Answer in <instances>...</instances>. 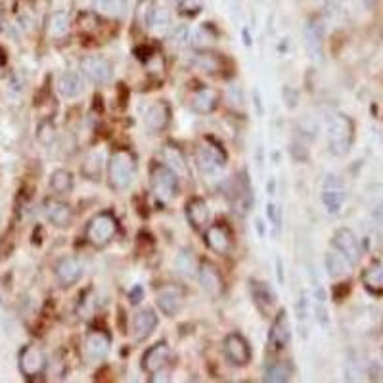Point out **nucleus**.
Listing matches in <instances>:
<instances>
[{
	"mask_svg": "<svg viewBox=\"0 0 383 383\" xmlns=\"http://www.w3.org/2000/svg\"><path fill=\"white\" fill-rule=\"evenodd\" d=\"M292 339V324H290V318L286 310H280L274 318V324L270 328L268 333V351L270 353H280V351L290 343Z\"/></svg>",
	"mask_w": 383,
	"mask_h": 383,
	"instance_id": "nucleus-9",
	"label": "nucleus"
},
{
	"mask_svg": "<svg viewBox=\"0 0 383 383\" xmlns=\"http://www.w3.org/2000/svg\"><path fill=\"white\" fill-rule=\"evenodd\" d=\"M324 29L318 24L317 19L308 21L307 29H305V41H307L308 54L315 59L322 58V44H324Z\"/></svg>",
	"mask_w": 383,
	"mask_h": 383,
	"instance_id": "nucleus-26",
	"label": "nucleus"
},
{
	"mask_svg": "<svg viewBox=\"0 0 383 383\" xmlns=\"http://www.w3.org/2000/svg\"><path fill=\"white\" fill-rule=\"evenodd\" d=\"M198 276H200L201 288L211 297L218 299L225 293V280H223V276L218 272V268L211 261H201L200 267H198Z\"/></svg>",
	"mask_w": 383,
	"mask_h": 383,
	"instance_id": "nucleus-11",
	"label": "nucleus"
},
{
	"mask_svg": "<svg viewBox=\"0 0 383 383\" xmlns=\"http://www.w3.org/2000/svg\"><path fill=\"white\" fill-rule=\"evenodd\" d=\"M46 368V358L42 355V351L35 345H26L19 351V370L21 374L33 380L37 375H41Z\"/></svg>",
	"mask_w": 383,
	"mask_h": 383,
	"instance_id": "nucleus-10",
	"label": "nucleus"
},
{
	"mask_svg": "<svg viewBox=\"0 0 383 383\" xmlns=\"http://www.w3.org/2000/svg\"><path fill=\"white\" fill-rule=\"evenodd\" d=\"M250 292H251V297H253V303H255V307H257L261 312L268 315V312L274 308L276 295L274 292H272V288H270L267 282L251 280Z\"/></svg>",
	"mask_w": 383,
	"mask_h": 383,
	"instance_id": "nucleus-19",
	"label": "nucleus"
},
{
	"mask_svg": "<svg viewBox=\"0 0 383 383\" xmlns=\"http://www.w3.org/2000/svg\"><path fill=\"white\" fill-rule=\"evenodd\" d=\"M117 230H119V223H117L115 215L109 211H104V213H98L91 218V223L86 225L84 236L92 247L102 250L115 238Z\"/></svg>",
	"mask_w": 383,
	"mask_h": 383,
	"instance_id": "nucleus-3",
	"label": "nucleus"
},
{
	"mask_svg": "<svg viewBox=\"0 0 383 383\" xmlns=\"http://www.w3.org/2000/svg\"><path fill=\"white\" fill-rule=\"evenodd\" d=\"M69 29H71V21H69V16L66 12H54L50 17H48V26H46V33L52 39H66L69 35Z\"/></svg>",
	"mask_w": 383,
	"mask_h": 383,
	"instance_id": "nucleus-30",
	"label": "nucleus"
},
{
	"mask_svg": "<svg viewBox=\"0 0 383 383\" xmlns=\"http://www.w3.org/2000/svg\"><path fill=\"white\" fill-rule=\"evenodd\" d=\"M324 265L328 274L332 276V278H345L351 272V267H353V263H351L349 259L345 257L339 250H335L333 245L332 250L326 253Z\"/></svg>",
	"mask_w": 383,
	"mask_h": 383,
	"instance_id": "nucleus-23",
	"label": "nucleus"
},
{
	"mask_svg": "<svg viewBox=\"0 0 383 383\" xmlns=\"http://www.w3.org/2000/svg\"><path fill=\"white\" fill-rule=\"evenodd\" d=\"M83 272V263L77 257L59 259L58 265H56V278H58V282L62 283L64 288H69V286L79 282Z\"/></svg>",
	"mask_w": 383,
	"mask_h": 383,
	"instance_id": "nucleus-17",
	"label": "nucleus"
},
{
	"mask_svg": "<svg viewBox=\"0 0 383 383\" xmlns=\"http://www.w3.org/2000/svg\"><path fill=\"white\" fill-rule=\"evenodd\" d=\"M81 71L94 84H108L111 81V64L102 56H84L81 59Z\"/></svg>",
	"mask_w": 383,
	"mask_h": 383,
	"instance_id": "nucleus-8",
	"label": "nucleus"
},
{
	"mask_svg": "<svg viewBox=\"0 0 383 383\" xmlns=\"http://www.w3.org/2000/svg\"><path fill=\"white\" fill-rule=\"evenodd\" d=\"M171 123V106L165 100H158L146 109L144 125L150 133H161Z\"/></svg>",
	"mask_w": 383,
	"mask_h": 383,
	"instance_id": "nucleus-16",
	"label": "nucleus"
},
{
	"mask_svg": "<svg viewBox=\"0 0 383 383\" xmlns=\"http://www.w3.org/2000/svg\"><path fill=\"white\" fill-rule=\"evenodd\" d=\"M276 268H278V270H276L278 280H280V283H283V267H282V261H280V259L276 261Z\"/></svg>",
	"mask_w": 383,
	"mask_h": 383,
	"instance_id": "nucleus-44",
	"label": "nucleus"
},
{
	"mask_svg": "<svg viewBox=\"0 0 383 383\" xmlns=\"http://www.w3.org/2000/svg\"><path fill=\"white\" fill-rule=\"evenodd\" d=\"M186 299V292L178 283H163L156 292V303L158 308L165 317H176Z\"/></svg>",
	"mask_w": 383,
	"mask_h": 383,
	"instance_id": "nucleus-6",
	"label": "nucleus"
},
{
	"mask_svg": "<svg viewBox=\"0 0 383 383\" xmlns=\"http://www.w3.org/2000/svg\"><path fill=\"white\" fill-rule=\"evenodd\" d=\"M268 218H270L274 225H280V217H278V211H276L274 203H270V205H268Z\"/></svg>",
	"mask_w": 383,
	"mask_h": 383,
	"instance_id": "nucleus-42",
	"label": "nucleus"
},
{
	"mask_svg": "<svg viewBox=\"0 0 383 383\" xmlns=\"http://www.w3.org/2000/svg\"><path fill=\"white\" fill-rule=\"evenodd\" d=\"M218 106V94L217 91L203 86L198 88L192 96V109L198 111V113H211L213 109Z\"/></svg>",
	"mask_w": 383,
	"mask_h": 383,
	"instance_id": "nucleus-25",
	"label": "nucleus"
},
{
	"mask_svg": "<svg viewBox=\"0 0 383 383\" xmlns=\"http://www.w3.org/2000/svg\"><path fill=\"white\" fill-rule=\"evenodd\" d=\"M169 2H175V4H178V2H180V0H169Z\"/></svg>",
	"mask_w": 383,
	"mask_h": 383,
	"instance_id": "nucleus-47",
	"label": "nucleus"
},
{
	"mask_svg": "<svg viewBox=\"0 0 383 383\" xmlns=\"http://www.w3.org/2000/svg\"><path fill=\"white\" fill-rule=\"evenodd\" d=\"M0 27H2V10H0Z\"/></svg>",
	"mask_w": 383,
	"mask_h": 383,
	"instance_id": "nucleus-46",
	"label": "nucleus"
},
{
	"mask_svg": "<svg viewBox=\"0 0 383 383\" xmlns=\"http://www.w3.org/2000/svg\"><path fill=\"white\" fill-rule=\"evenodd\" d=\"M144 67L148 69V73L151 75H161L165 69V59L159 52H151L148 56H144Z\"/></svg>",
	"mask_w": 383,
	"mask_h": 383,
	"instance_id": "nucleus-39",
	"label": "nucleus"
},
{
	"mask_svg": "<svg viewBox=\"0 0 383 383\" xmlns=\"http://www.w3.org/2000/svg\"><path fill=\"white\" fill-rule=\"evenodd\" d=\"M136 178V159L129 150L111 153L108 167V183L115 192H125Z\"/></svg>",
	"mask_w": 383,
	"mask_h": 383,
	"instance_id": "nucleus-1",
	"label": "nucleus"
},
{
	"mask_svg": "<svg viewBox=\"0 0 383 383\" xmlns=\"http://www.w3.org/2000/svg\"><path fill=\"white\" fill-rule=\"evenodd\" d=\"M198 263H196V259L192 255V251H183L178 259H176V268H178V272L183 276H192L196 274V270H198Z\"/></svg>",
	"mask_w": 383,
	"mask_h": 383,
	"instance_id": "nucleus-37",
	"label": "nucleus"
},
{
	"mask_svg": "<svg viewBox=\"0 0 383 383\" xmlns=\"http://www.w3.org/2000/svg\"><path fill=\"white\" fill-rule=\"evenodd\" d=\"M44 215L50 221L52 225L58 226V228H64V226L71 225L73 221V211L71 207L59 200H48L44 203Z\"/></svg>",
	"mask_w": 383,
	"mask_h": 383,
	"instance_id": "nucleus-21",
	"label": "nucleus"
},
{
	"mask_svg": "<svg viewBox=\"0 0 383 383\" xmlns=\"http://www.w3.org/2000/svg\"><path fill=\"white\" fill-rule=\"evenodd\" d=\"M150 27L158 35L167 33V31H169V27H171V17H169V12H167L165 8H156V12H153V17H151Z\"/></svg>",
	"mask_w": 383,
	"mask_h": 383,
	"instance_id": "nucleus-38",
	"label": "nucleus"
},
{
	"mask_svg": "<svg viewBox=\"0 0 383 383\" xmlns=\"http://www.w3.org/2000/svg\"><path fill=\"white\" fill-rule=\"evenodd\" d=\"M374 218H375V223L383 228V201L374 209Z\"/></svg>",
	"mask_w": 383,
	"mask_h": 383,
	"instance_id": "nucleus-43",
	"label": "nucleus"
},
{
	"mask_svg": "<svg viewBox=\"0 0 383 383\" xmlns=\"http://www.w3.org/2000/svg\"><path fill=\"white\" fill-rule=\"evenodd\" d=\"M156 0H138L136 8H134V26L136 29H148L151 24V17L156 12Z\"/></svg>",
	"mask_w": 383,
	"mask_h": 383,
	"instance_id": "nucleus-32",
	"label": "nucleus"
},
{
	"mask_svg": "<svg viewBox=\"0 0 383 383\" xmlns=\"http://www.w3.org/2000/svg\"><path fill=\"white\" fill-rule=\"evenodd\" d=\"M102 173V156L100 153H96V151H92L88 158L84 159L83 163V175L86 178H91V180H98L100 178Z\"/></svg>",
	"mask_w": 383,
	"mask_h": 383,
	"instance_id": "nucleus-35",
	"label": "nucleus"
},
{
	"mask_svg": "<svg viewBox=\"0 0 383 383\" xmlns=\"http://www.w3.org/2000/svg\"><path fill=\"white\" fill-rule=\"evenodd\" d=\"M84 347H86V353L92 360H102V358L108 357L109 347H111V337L106 332L94 330V332L88 333Z\"/></svg>",
	"mask_w": 383,
	"mask_h": 383,
	"instance_id": "nucleus-22",
	"label": "nucleus"
},
{
	"mask_svg": "<svg viewBox=\"0 0 383 383\" xmlns=\"http://www.w3.org/2000/svg\"><path fill=\"white\" fill-rule=\"evenodd\" d=\"M169 360H171V349H169V345L163 342L156 343V345H151L150 349L142 355V370H144L146 374L153 375L156 372H159V370H163V368L169 364Z\"/></svg>",
	"mask_w": 383,
	"mask_h": 383,
	"instance_id": "nucleus-15",
	"label": "nucleus"
},
{
	"mask_svg": "<svg viewBox=\"0 0 383 383\" xmlns=\"http://www.w3.org/2000/svg\"><path fill=\"white\" fill-rule=\"evenodd\" d=\"M293 368L288 360H270L265 366V375L263 380L268 383H283L292 377Z\"/></svg>",
	"mask_w": 383,
	"mask_h": 383,
	"instance_id": "nucleus-27",
	"label": "nucleus"
},
{
	"mask_svg": "<svg viewBox=\"0 0 383 383\" xmlns=\"http://www.w3.org/2000/svg\"><path fill=\"white\" fill-rule=\"evenodd\" d=\"M201 8H203V0H180V2H178V10H180L183 16H198L201 12Z\"/></svg>",
	"mask_w": 383,
	"mask_h": 383,
	"instance_id": "nucleus-40",
	"label": "nucleus"
},
{
	"mask_svg": "<svg viewBox=\"0 0 383 383\" xmlns=\"http://www.w3.org/2000/svg\"><path fill=\"white\" fill-rule=\"evenodd\" d=\"M83 79L77 73H64L58 81V92L64 98H75L83 92Z\"/></svg>",
	"mask_w": 383,
	"mask_h": 383,
	"instance_id": "nucleus-31",
	"label": "nucleus"
},
{
	"mask_svg": "<svg viewBox=\"0 0 383 383\" xmlns=\"http://www.w3.org/2000/svg\"><path fill=\"white\" fill-rule=\"evenodd\" d=\"M94 12L109 19H119L125 16L127 0H94Z\"/></svg>",
	"mask_w": 383,
	"mask_h": 383,
	"instance_id": "nucleus-29",
	"label": "nucleus"
},
{
	"mask_svg": "<svg viewBox=\"0 0 383 383\" xmlns=\"http://www.w3.org/2000/svg\"><path fill=\"white\" fill-rule=\"evenodd\" d=\"M129 297H131V303H133V305H136V303H140V299L144 297V290H142L140 286H136L133 292L129 293Z\"/></svg>",
	"mask_w": 383,
	"mask_h": 383,
	"instance_id": "nucleus-41",
	"label": "nucleus"
},
{
	"mask_svg": "<svg viewBox=\"0 0 383 383\" xmlns=\"http://www.w3.org/2000/svg\"><path fill=\"white\" fill-rule=\"evenodd\" d=\"M362 283L372 295H383V265L374 263L362 272Z\"/></svg>",
	"mask_w": 383,
	"mask_h": 383,
	"instance_id": "nucleus-28",
	"label": "nucleus"
},
{
	"mask_svg": "<svg viewBox=\"0 0 383 383\" xmlns=\"http://www.w3.org/2000/svg\"><path fill=\"white\" fill-rule=\"evenodd\" d=\"M196 159H198L200 171L205 175H215L217 171H221L226 165L225 150L221 148V144L213 142L211 138H207L201 146H198Z\"/></svg>",
	"mask_w": 383,
	"mask_h": 383,
	"instance_id": "nucleus-5",
	"label": "nucleus"
},
{
	"mask_svg": "<svg viewBox=\"0 0 383 383\" xmlns=\"http://www.w3.org/2000/svg\"><path fill=\"white\" fill-rule=\"evenodd\" d=\"M163 156H165L167 165L171 167L178 176H188V165H186V158L184 153L176 146H165L163 150Z\"/></svg>",
	"mask_w": 383,
	"mask_h": 383,
	"instance_id": "nucleus-33",
	"label": "nucleus"
},
{
	"mask_svg": "<svg viewBox=\"0 0 383 383\" xmlns=\"http://www.w3.org/2000/svg\"><path fill=\"white\" fill-rule=\"evenodd\" d=\"M347 200V192H345V184L335 175L326 176L324 184H322V203L328 213H339Z\"/></svg>",
	"mask_w": 383,
	"mask_h": 383,
	"instance_id": "nucleus-7",
	"label": "nucleus"
},
{
	"mask_svg": "<svg viewBox=\"0 0 383 383\" xmlns=\"http://www.w3.org/2000/svg\"><path fill=\"white\" fill-rule=\"evenodd\" d=\"M332 245L335 250H339L345 255V257L349 259L353 265H357L358 261H360V255H362V250H360V243H358V238L355 236L353 230L349 228H339V230H335L332 238Z\"/></svg>",
	"mask_w": 383,
	"mask_h": 383,
	"instance_id": "nucleus-14",
	"label": "nucleus"
},
{
	"mask_svg": "<svg viewBox=\"0 0 383 383\" xmlns=\"http://www.w3.org/2000/svg\"><path fill=\"white\" fill-rule=\"evenodd\" d=\"M355 142V123L349 115L337 113L328 125V148L333 156H347Z\"/></svg>",
	"mask_w": 383,
	"mask_h": 383,
	"instance_id": "nucleus-2",
	"label": "nucleus"
},
{
	"mask_svg": "<svg viewBox=\"0 0 383 383\" xmlns=\"http://www.w3.org/2000/svg\"><path fill=\"white\" fill-rule=\"evenodd\" d=\"M176 173L165 163H153L150 169V184L153 196L161 203L171 201L178 192V178Z\"/></svg>",
	"mask_w": 383,
	"mask_h": 383,
	"instance_id": "nucleus-4",
	"label": "nucleus"
},
{
	"mask_svg": "<svg viewBox=\"0 0 383 383\" xmlns=\"http://www.w3.org/2000/svg\"><path fill=\"white\" fill-rule=\"evenodd\" d=\"M158 328V317L156 312L150 310V308H144V310H138L133 318V335L136 342H144L148 339L153 330Z\"/></svg>",
	"mask_w": 383,
	"mask_h": 383,
	"instance_id": "nucleus-20",
	"label": "nucleus"
},
{
	"mask_svg": "<svg viewBox=\"0 0 383 383\" xmlns=\"http://www.w3.org/2000/svg\"><path fill=\"white\" fill-rule=\"evenodd\" d=\"M232 211L243 217L253 205V194H251V184L245 173H240L232 180Z\"/></svg>",
	"mask_w": 383,
	"mask_h": 383,
	"instance_id": "nucleus-13",
	"label": "nucleus"
},
{
	"mask_svg": "<svg viewBox=\"0 0 383 383\" xmlns=\"http://www.w3.org/2000/svg\"><path fill=\"white\" fill-rule=\"evenodd\" d=\"M186 218L192 225V228L196 230H203L207 228L209 223V209L207 203L201 200V198H192L188 203H186Z\"/></svg>",
	"mask_w": 383,
	"mask_h": 383,
	"instance_id": "nucleus-24",
	"label": "nucleus"
},
{
	"mask_svg": "<svg viewBox=\"0 0 383 383\" xmlns=\"http://www.w3.org/2000/svg\"><path fill=\"white\" fill-rule=\"evenodd\" d=\"M364 2H366L368 6H370V4H372V2H374V0H364Z\"/></svg>",
	"mask_w": 383,
	"mask_h": 383,
	"instance_id": "nucleus-45",
	"label": "nucleus"
},
{
	"mask_svg": "<svg viewBox=\"0 0 383 383\" xmlns=\"http://www.w3.org/2000/svg\"><path fill=\"white\" fill-rule=\"evenodd\" d=\"M226 358L232 362L234 366H247L251 360V347L247 339L240 333H230L225 339Z\"/></svg>",
	"mask_w": 383,
	"mask_h": 383,
	"instance_id": "nucleus-12",
	"label": "nucleus"
},
{
	"mask_svg": "<svg viewBox=\"0 0 383 383\" xmlns=\"http://www.w3.org/2000/svg\"><path fill=\"white\" fill-rule=\"evenodd\" d=\"M196 66L200 67L201 71H205V73H218L221 71V58L215 56V54L203 52V54H198Z\"/></svg>",
	"mask_w": 383,
	"mask_h": 383,
	"instance_id": "nucleus-36",
	"label": "nucleus"
},
{
	"mask_svg": "<svg viewBox=\"0 0 383 383\" xmlns=\"http://www.w3.org/2000/svg\"><path fill=\"white\" fill-rule=\"evenodd\" d=\"M50 188L56 194H69L73 190V176L66 169H58L54 171L50 176Z\"/></svg>",
	"mask_w": 383,
	"mask_h": 383,
	"instance_id": "nucleus-34",
	"label": "nucleus"
},
{
	"mask_svg": "<svg viewBox=\"0 0 383 383\" xmlns=\"http://www.w3.org/2000/svg\"><path fill=\"white\" fill-rule=\"evenodd\" d=\"M205 242L215 253L226 255L232 247V234L226 225H211L205 230Z\"/></svg>",
	"mask_w": 383,
	"mask_h": 383,
	"instance_id": "nucleus-18",
	"label": "nucleus"
}]
</instances>
